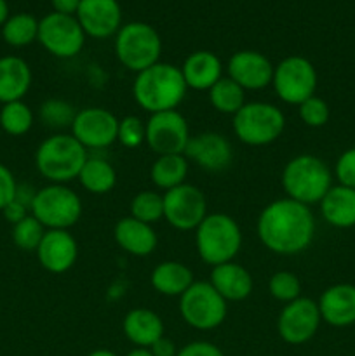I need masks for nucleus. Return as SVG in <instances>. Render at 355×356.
<instances>
[{
  "label": "nucleus",
  "instance_id": "obj_1",
  "mask_svg": "<svg viewBox=\"0 0 355 356\" xmlns=\"http://www.w3.org/2000/svg\"><path fill=\"white\" fill-rule=\"evenodd\" d=\"M315 228L312 209L287 197L270 202L256 222L260 242L278 256H296L308 249Z\"/></svg>",
  "mask_w": 355,
  "mask_h": 356
},
{
  "label": "nucleus",
  "instance_id": "obj_2",
  "mask_svg": "<svg viewBox=\"0 0 355 356\" xmlns=\"http://www.w3.org/2000/svg\"><path fill=\"white\" fill-rule=\"evenodd\" d=\"M181 68L171 63H155L150 68L136 73L132 96L141 110L152 113L176 110L187 96Z\"/></svg>",
  "mask_w": 355,
  "mask_h": 356
},
{
  "label": "nucleus",
  "instance_id": "obj_3",
  "mask_svg": "<svg viewBox=\"0 0 355 356\" xmlns=\"http://www.w3.org/2000/svg\"><path fill=\"white\" fill-rule=\"evenodd\" d=\"M285 197L305 205L320 204L333 186V174L322 159L310 153L294 156L282 169Z\"/></svg>",
  "mask_w": 355,
  "mask_h": 356
},
{
  "label": "nucleus",
  "instance_id": "obj_4",
  "mask_svg": "<svg viewBox=\"0 0 355 356\" xmlns=\"http://www.w3.org/2000/svg\"><path fill=\"white\" fill-rule=\"evenodd\" d=\"M87 159V149L72 134L58 132L40 143L35 152V167L49 183L66 184L79 177Z\"/></svg>",
  "mask_w": 355,
  "mask_h": 356
},
{
  "label": "nucleus",
  "instance_id": "obj_5",
  "mask_svg": "<svg viewBox=\"0 0 355 356\" xmlns=\"http://www.w3.org/2000/svg\"><path fill=\"white\" fill-rule=\"evenodd\" d=\"M195 247L202 263L209 266L230 263L242 247V229L228 214L214 212L205 216L195 229Z\"/></svg>",
  "mask_w": 355,
  "mask_h": 356
},
{
  "label": "nucleus",
  "instance_id": "obj_6",
  "mask_svg": "<svg viewBox=\"0 0 355 356\" xmlns=\"http://www.w3.org/2000/svg\"><path fill=\"white\" fill-rule=\"evenodd\" d=\"M285 129V115L267 101H247L233 115V132L247 146H267L277 141Z\"/></svg>",
  "mask_w": 355,
  "mask_h": 356
},
{
  "label": "nucleus",
  "instance_id": "obj_7",
  "mask_svg": "<svg viewBox=\"0 0 355 356\" xmlns=\"http://www.w3.org/2000/svg\"><path fill=\"white\" fill-rule=\"evenodd\" d=\"M162 40L152 24L143 21L122 24L115 35V56L124 68L139 73L159 63Z\"/></svg>",
  "mask_w": 355,
  "mask_h": 356
},
{
  "label": "nucleus",
  "instance_id": "obj_8",
  "mask_svg": "<svg viewBox=\"0 0 355 356\" xmlns=\"http://www.w3.org/2000/svg\"><path fill=\"white\" fill-rule=\"evenodd\" d=\"M31 216L45 229H70L80 221L82 200L66 184H47L35 193Z\"/></svg>",
  "mask_w": 355,
  "mask_h": 356
},
{
  "label": "nucleus",
  "instance_id": "obj_9",
  "mask_svg": "<svg viewBox=\"0 0 355 356\" xmlns=\"http://www.w3.org/2000/svg\"><path fill=\"white\" fill-rule=\"evenodd\" d=\"M180 313L191 329L207 332L225 322L228 305L209 282H194L180 298Z\"/></svg>",
  "mask_w": 355,
  "mask_h": 356
},
{
  "label": "nucleus",
  "instance_id": "obj_10",
  "mask_svg": "<svg viewBox=\"0 0 355 356\" xmlns=\"http://www.w3.org/2000/svg\"><path fill=\"white\" fill-rule=\"evenodd\" d=\"M317 82H319V75L312 61L294 54L284 58L275 66L271 86L278 99L299 106L303 101L315 96Z\"/></svg>",
  "mask_w": 355,
  "mask_h": 356
},
{
  "label": "nucleus",
  "instance_id": "obj_11",
  "mask_svg": "<svg viewBox=\"0 0 355 356\" xmlns=\"http://www.w3.org/2000/svg\"><path fill=\"white\" fill-rule=\"evenodd\" d=\"M86 37L75 16L51 13L38 21L37 40L56 58L68 59L79 54L86 44Z\"/></svg>",
  "mask_w": 355,
  "mask_h": 356
},
{
  "label": "nucleus",
  "instance_id": "obj_12",
  "mask_svg": "<svg viewBox=\"0 0 355 356\" xmlns=\"http://www.w3.org/2000/svg\"><path fill=\"white\" fill-rule=\"evenodd\" d=\"M207 216V200L200 188L183 183L164 191V219L178 232H191Z\"/></svg>",
  "mask_w": 355,
  "mask_h": 356
},
{
  "label": "nucleus",
  "instance_id": "obj_13",
  "mask_svg": "<svg viewBox=\"0 0 355 356\" xmlns=\"http://www.w3.org/2000/svg\"><path fill=\"white\" fill-rule=\"evenodd\" d=\"M146 124L145 143L153 153L159 155H173L184 153L190 141V127L183 115L178 110L152 113Z\"/></svg>",
  "mask_w": 355,
  "mask_h": 356
},
{
  "label": "nucleus",
  "instance_id": "obj_14",
  "mask_svg": "<svg viewBox=\"0 0 355 356\" xmlns=\"http://www.w3.org/2000/svg\"><path fill=\"white\" fill-rule=\"evenodd\" d=\"M320 322L322 318L317 301L310 298H298L282 308L277 318V332L284 343L299 346L313 339V336L319 332Z\"/></svg>",
  "mask_w": 355,
  "mask_h": 356
},
{
  "label": "nucleus",
  "instance_id": "obj_15",
  "mask_svg": "<svg viewBox=\"0 0 355 356\" xmlns=\"http://www.w3.org/2000/svg\"><path fill=\"white\" fill-rule=\"evenodd\" d=\"M70 131L86 149H104L117 143L118 118L106 108H84L77 111Z\"/></svg>",
  "mask_w": 355,
  "mask_h": 356
},
{
  "label": "nucleus",
  "instance_id": "obj_16",
  "mask_svg": "<svg viewBox=\"0 0 355 356\" xmlns=\"http://www.w3.org/2000/svg\"><path fill=\"white\" fill-rule=\"evenodd\" d=\"M184 156L197 163L200 169L209 172H219L228 169L233 160V148L228 138L219 132H200L191 136L188 141Z\"/></svg>",
  "mask_w": 355,
  "mask_h": 356
},
{
  "label": "nucleus",
  "instance_id": "obj_17",
  "mask_svg": "<svg viewBox=\"0 0 355 356\" xmlns=\"http://www.w3.org/2000/svg\"><path fill=\"white\" fill-rule=\"evenodd\" d=\"M274 70L270 59L258 51H239L226 63V76L244 90H261L271 86Z\"/></svg>",
  "mask_w": 355,
  "mask_h": 356
},
{
  "label": "nucleus",
  "instance_id": "obj_18",
  "mask_svg": "<svg viewBox=\"0 0 355 356\" xmlns=\"http://www.w3.org/2000/svg\"><path fill=\"white\" fill-rule=\"evenodd\" d=\"M75 17L84 33L103 40L120 30L122 7L117 0H80Z\"/></svg>",
  "mask_w": 355,
  "mask_h": 356
},
{
  "label": "nucleus",
  "instance_id": "obj_19",
  "mask_svg": "<svg viewBox=\"0 0 355 356\" xmlns=\"http://www.w3.org/2000/svg\"><path fill=\"white\" fill-rule=\"evenodd\" d=\"M38 263L49 273L61 275L72 270L79 257V243L68 229H47L35 250Z\"/></svg>",
  "mask_w": 355,
  "mask_h": 356
},
{
  "label": "nucleus",
  "instance_id": "obj_20",
  "mask_svg": "<svg viewBox=\"0 0 355 356\" xmlns=\"http://www.w3.org/2000/svg\"><path fill=\"white\" fill-rule=\"evenodd\" d=\"M319 312L322 322L331 327H350L355 323V285L336 284L320 294Z\"/></svg>",
  "mask_w": 355,
  "mask_h": 356
},
{
  "label": "nucleus",
  "instance_id": "obj_21",
  "mask_svg": "<svg viewBox=\"0 0 355 356\" xmlns=\"http://www.w3.org/2000/svg\"><path fill=\"white\" fill-rule=\"evenodd\" d=\"M113 238L124 252L136 257L150 256L159 245V236L153 226L138 221L132 216L120 218L115 222Z\"/></svg>",
  "mask_w": 355,
  "mask_h": 356
},
{
  "label": "nucleus",
  "instance_id": "obj_22",
  "mask_svg": "<svg viewBox=\"0 0 355 356\" xmlns=\"http://www.w3.org/2000/svg\"><path fill=\"white\" fill-rule=\"evenodd\" d=\"M209 284L216 289L226 302L244 301L251 296L254 287L253 277L242 264L230 261V263L214 266L211 271Z\"/></svg>",
  "mask_w": 355,
  "mask_h": 356
},
{
  "label": "nucleus",
  "instance_id": "obj_23",
  "mask_svg": "<svg viewBox=\"0 0 355 356\" xmlns=\"http://www.w3.org/2000/svg\"><path fill=\"white\" fill-rule=\"evenodd\" d=\"M181 73L188 89L209 90L223 76V63L214 52L195 51L187 56Z\"/></svg>",
  "mask_w": 355,
  "mask_h": 356
},
{
  "label": "nucleus",
  "instance_id": "obj_24",
  "mask_svg": "<svg viewBox=\"0 0 355 356\" xmlns=\"http://www.w3.org/2000/svg\"><path fill=\"white\" fill-rule=\"evenodd\" d=\"M122 332L136 348H150L164 336V322L153 309L134 308L122 320Z\"/></svg>",
  "mask_w": 355,
  "mask_h": 356
},
{
  "label": "nucleus",
  "instance_id": "obj_25",
  "mask_svg": "<svg viewBox=\"0 0 355 356\" xmlns=\"http://www.w3.org/2000/svg\"><path fill=\"white\" fill-rule=\"evenodd\" d=\"M31 87V70L23 58H0V103L23 101Z\"/></svg>",
  "mask_w": 355,
  "mask_h": 356
},
{
  "label": "nucleus",
  "instance_id": "obj_26",
  "mask_svg": "<svg viewBox=\"0 0 355 356\" xmlns=\"http://www.w3.org/2000/svg\"><path fill=\"white\" fill-rule=\"evenodd\" d=\"M320 214L327 225L347 229L355 226V190L347 186H331L320 200Z\"/></svg>",
  "mask_w": 355,
  "mask_h": 356
},
{
  "label": "nucleus",
  "instance_id": "obj_27",
  "mask_svg": "<svg viewBox=\"0 0 355 356\" xmlns=\"http://www.w3.org/2000/svg\"><path fill=\"white\" fill-rule=\"evenodd\" d=\"M194 282V271L180 261H164L150 275L152 287L167 298H181Z\"/></svg>",
  "mask_w": 355,
  "mask_h": 356
},
{
  "label": "nucleus",
  "instance_id": "obj_28",
  "mask_svg": "<svg viewBox=\"0 0 355 356\" xmlns=\"http://www.w3.org/2000/svg\"><path fill=\"white\" fill-rule=\"evenodd\" d=\"M188 169L190 165H188V159L184 156V153L159 155L150 169V177L159 190L169 191L187 183Z\"/></svg>",
  "mask_w": 355,
  "mask_h": 356
},
{
  "label": "nucleus",
  "instance_id": "obj_29",
  "mask_svg": "<svg viewBox=\"0 0 355 356\" xmlns=\"http://www.w3.org/2000/svg\"><path fill=\"white\" fill-rule=\"evenodd\" d=\"M77 179L89 193L104 195L113 190L117 184V170L108 160L101 156H89Z\"/></svg>",
  "mask_w": 355,
  "mask_h": 356
},
{
  "label": "nucleus",
  "instance_id": "obj_30",
  "mask_svg": "<svg viewBox=\"0 0 355 356\" xmlns=\"http://www.w3.org/2000/svg\"><path fill=\"white\" fill-rule=\"evenodd\" d=\"M209 103L218 113L235 115L246 101V90L233 82L230 76H221L214 86L209 89Z\"/></svg>",
  "mask_w": 355,
  "mask_h": 356
},
{
  "label": "nucleus",
  "instance_id": "obj_31",
  "mask_svg": "<svg viewBox=\"0 0 355 356\" xmlns=\"http://www.w3.org/2000/svg\"><path fill=\"white\" fill-rule=\"evenodd\" d=\"M2 37L6 44L13 47H26L38 37V19L33 14L19 13L9 16L2 26Z\"/></svg>",
  "mask_w": 355,
  "mask_h": 356
},
{
  "label": "nucleus",
  "instance_id": "obj_32",
  "mask_svg": "<svg viewBox=\"0 0 355 356\" xmlns=\"http://www.w3.org/2000/svg\"><path fill=\"white\" fill-rule=\"evenodd\" d=\"M131 216L146 225H155L164 219V195L152 190H143L134 195L129 205Z\"/></svg>",
  "mask_w": 355,
  "mask_h": 356
},
{
  "label": "nucleus",
  "instance_id": "obj_33",
  "mask_svg": "<svg viewBox=\"0 0 355 356\" xmlns=\"http://www.w3.org/2000/svg\"><path fill=\"white\" fill-rule=\"evenodd\" d=\"M38 115H40V120L45 127L63 131V129H72L73 120L77 117V110L68 101L51 97L40 104Z\"/></svg>",
  "mask_w": 355,
  "mask_h": 356
},
{
  "label": "nucleus",
  "instance_id": "obj_34",
  "mask_svg": "<svg viewBox=\"0 0 355 356\" xmlns=\"http://www.w3.org/2000/svg\"><path fill=\"white\" fill-rule=\"evenodd\" d=\"M33 125V111L23 101L3 104L0 111V127L10 136H23Z\"/></svg>",
  "mask_w": 355,
  "mask_h": 356
},
{
  "label": "nucleus",
  "instance_id": "obj_35",
  "mask_svg": "<svg viewBox=\"0 0 355 356\" xmlns=\"http://www.w3.org/2000/svg\"><path fill=\"white\" fill-rule=\"evenodd\" d=\"M45 232L47 229L37 221L31 214H28L23 221H19L17 225H14L13 228V242L16 243V247H19L21 250H37L40 245L42 238H44Z\"/></svg>",
  "mask_w": 355,
  "mask_h": 356
},
{
  "label": "nucleus",
  "instance_id": "obj_36",
  "mask_svg": "<svg viewBox=\"0 0 355 356\" xmlns=\"http://www.w3.org/2000/svg\"><path fill=\"white\" fill-rule=\"evenodd\" d=\"M268 292L281 302H291L301 298V282L292 271H277L268 280Z\"/></svg>",
  "mask_w": 355,
  "mask_h": 356
},
{
  "label": "nucleus",
  "instance_id": "obj_37",
  "mask_svg": "<svg viewBox=\"0 0 355 356\" xmlns=\"http://www.w3.org/2000/svg\"><path fill=\"white\" fill-rule=\"evenodd\" d=\"M146 139V124L136 115H127L122 120H118L117 141L124 148L132 149L139 148Z\"/></svg>",
  "mask_w": 355,
  "mask_h": 356
},
{
  "label": "nucleus",
  "instance_id": "obj_38",
  "mask_svg": "<svg viewBox=\"0 0 355 356\" xmlns=\"http://www.w3.org/2000/svg\"><path fill=\"white\" fill-rule=\"evenodd\" d=\"M298 115L299 118H301L303 124L308 125V127L312 129H319L324 127V125L329 122L331 110L329 104H327L322 97L312 96L299 104Z\"/></svg>",
  "mask_w": 355,
  "mask_h": 356
},
{
  "label": "nucleus",
  "instance_id": "obj_39",
  "mask_svg": "<svg viewBox=\"0 0 355 356\" xmlns=\"http://www.w3.org/2000/svg\"><path fill=\"white\" fill-rule=\"evenodd\" d=\"M334 176L338 184L355 190V148H348L341 153L334 165Z\"/></svg>",
  "mask_w": 355,
  "mask_h": 356
},
{
  "label": "nucleus",
  "instance_id": "obj_40",
  "mask_svg": "<svg viewBox=\"0 0 355 356\" xmlns=\"http://www.w3.org/2000/svg\"><path fill=\"white\" fill-rule=\"evenodd\" d=\"M16 191L17 183L14 174L3 163H0V211H3L16 198Z\"/></svg>",
  "mask_w": 355,
  "mask_h": 356
},
{
  "label": "nucleus",
  "instance_id": "obj_41",
  "mask_svg": "<svg viewBox=\"0 0 355 356\" xmlns=\"http://www.w3.org/2000/svg\"><path fill=\"white\" fill-rule=\"evenodd\" d=\"M176 356H225L216 344L207 343V341H194L188 343L178 351Z\"/></svg>",
  "mask_w": 355,
  "mask_h": 356
},
{
  "label": "nucleus",
  "instance_id": "obj_42",
  "mask_svg": "<svg viewBox=\"0 0 355 356\" xmlns=\"http://www.w3.org/2000/svg\"><path fill=\"white\" fill-rule=\"evenodd\" d=\"M28 211H30V209L26 207V205H23L21 204V202H17L16 198H14L13 202H10L9 205H7L6 209H3V218L7 219V221L10 222V225H17V222L19 221H23L24 218H26L28 216Z\"/></svg>",
  "mask_w": 355,
  "mask_h": 356
},
{
  "label": "nucleus",
  "instance_id": "obj_43",
  "mask_svg": "<svg viewBox=\"0 0 355 356\" xmlns=\"http://www.w3.org/2000/svg\"><path fill=\"white\" fill-rule=\"evenodd\" d=\"M150 351H152L153 356H176L180 350H178L176 343L173 339L162 336L150 346Z\"/></svg>",
  "mask_w": 355,
  "mask_h": 356
},
{
  "label": "nucleus",
  "instance_id": "obj_44",
  "mask_svg": "<svg viewBox=\"0 0 355 356\" xmlns=\"http://www.w3.org/2000/svg\"><path fill=\"white\" fill-rule=\"evenodd\" d=\"M51 3H52V9H54V13L75 16L77 10H79L80 0H51Z\"/></svg>",
  "mask_w": 355,
  "mask_h": 356
},
{
  "label": "nucleus",
  "instance_id": "obj_45",
  "mask_svg": "<svg viewBox=\"0 0 355 356\" xmlns=\"http://www.w3.org/2000/svg\"><path fill=\"white\" fill-rule=\"evenodd\" d=\"M7 19H9V6L6 0H0V26H3Z\"/></svg>",
  "mask_w": 355,
  "mask_h": 356
},
{
  "label": "nucleus",
  "instance_id": "obj_46",
  "mask_svg": "<svg viewBox=\"0 0 355 356\" xmlns=\"http://www.w3.org/2000/svg\"><path fill=\"white\" fill-rule=\"evenodd\" d=\"M125 356H153L150 348H134V350L129 351Z\"/></svg>",
  "mask_w": 355,
  "mask_h": 356
},
{
  "label": "nucleus",
  "instance_id": "obj_47",
  "mask_svg": "<svg viewBox=\"0 0 355 356\" xmlns=\"http://www.w3.org/2000/svg\"><path fill=\"white\" fill-rule=\"evenodd\" d=\"M87 356H118L117 353H113V351H110V350H103V348H101V350H94V351H90L89 355Z\"/></svg>",
  "mask_w": 355,
  "mask_h": 356
}]
</instances>
